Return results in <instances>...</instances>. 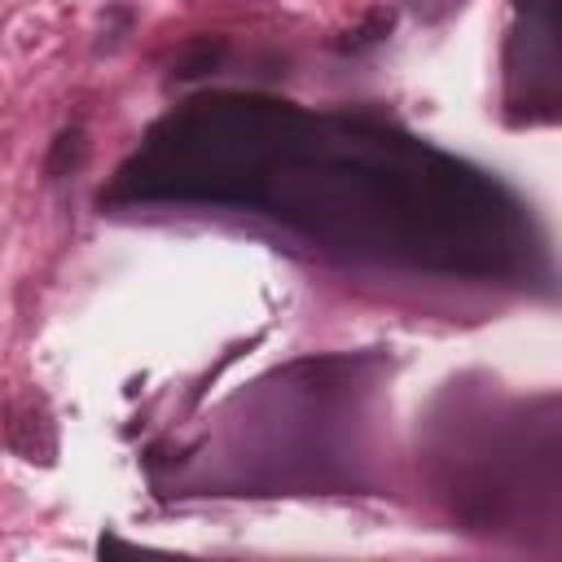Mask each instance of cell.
Returning <instances> with one entry per match:
<instances>
[{
    "label": "cell",
    "mask_w": 562,
    "mask_h": 562,
    "mask_svg": "<svg viewBox=\"0 0 562 562\" xmlns=\"http://www.w3.org/2000/svg\"><path fill=\"white\" fill-rule=\"evenodd\" d=\"M0 443L31 465H44V470L57 465L61 435H57V417L44 391L26 386L0 404Z\"/></svg>",
    "instance_id": "obj_1"
},
{
    "label": "cell",
    "mask_w": 562,
    "mask_h": 562,
    "mask_svg": "<svg viewBox=\"0 0 562 562\" xmlns=\"http://www.w3.org/2000/svg\"><path fill=\"white\" fill-rule=\"evenodd\" d=\"M88 154H92V140H88L83 123L57 127L53 140H48V149H44V162H40L44 184H66V180H75V176L88 167Z\"/></svg>",
    "instance_id": "obj_2"
},
{
    "label": "cell",
    "mask_w": 562,
    "mask_h": 562,
    "mask_svg": "<svg viewBox=\"0 0 562 562\" xmlns=\"http://www.w3.org/2000/svg\"><path fill=\"white\" fill-rule=\"evenodd\" d=\"M395 22H400V9H395V4H373L356 26H347L342 35H334L329 48L342 53V57H360V53H369V48H382V44L395 35Z\"/></svg>",
    "instance_id": "obj_3"
},
{
    "label": "cell",
    "mask_w": 562,
    "mask_h": 562,
    "mask_svg": "<svg viewBox=\"0 0 562 562\" xmlns=\"http://www.w3.org/2000/svg\"><path fill=\"white\" fill-rule=\"evenodd\" d=\"M136 31V4L127 0H105L101 9V26H97V40H92V57H114L127 35Z\"/></svg>",
    "instance_id": "obj_4"
},
{
    "label": "cell",
    "mask_w": 562,
    "mask_h": 562,
    "mask_svg": "<svg viewBox=\"0 0 562 562\" xmlns=\"http://www.w3.org/2000/svg\"><path fill=\"white\" fill-rule=\"evenodd\" d=\"M224 53H228V40H224V35H198V40L171 61V79H180V83L202 79V75H211V70L224 61Z\"/></svg>",
    "instance_id": "obj_5"
},
{
    "label": "cell",
    "mask_w": 562,
    "mask_h": 562,
    "mask_svg": "<svg viewBox=\"0 0 562 562\" xmlns=\"http://www.w3.org/2000/svg\"><path fill=\"white\" fill-rule=\"evenodd\" d=\"M461 4H465V0H404V9H408L422 26H439V22L452 18Z\"/></svg>",
    "instance_id": "obj_6"
}]
</instances>
